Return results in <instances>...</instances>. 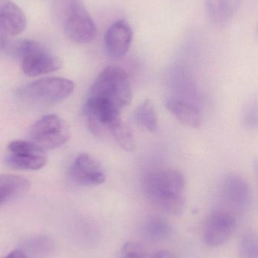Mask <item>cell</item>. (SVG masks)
Instances as JSON below:
<instances>
[{
  "label": "cell",
  "mask_w": 258,
  "mask_h": 258,
  "mask_svg": "<svg viewBox=\"0 0 258 258\" xmlns=\"http://www.w3.org/2000/svg\"><path fill=\"white\" fill-rule=\"evenodd\" d=\"M142 186L148 200L165 213L179 215L184 210L186 180L180 171L174 169L151 171L144 177Z\"/></svg>",
  "instance_id": "6da1fadb"
},
{
  "label": "cell",
  "mask_w": 258,
  "mask_h": 258,
  "mask_svg": "<svg viewBox=\"0 0 258 258\" xmlns=\"http://www.w3.org/2000/svg\"><path fill=\"white\" fill-rule=\"evenodd\" d=\"M54 6L68 39L80 44L94 40L96 27L82 0H54Z\"/></svg>",
  "instance_id": "7a4b0ae2"
},
{
  "label": "cell",
  "mask_w": 258,
  "mask_h": 258,
  "mask_svg": "<svg viewBox=\"0 0 258 258\" xmlns=\"http://www.w3.org/2000/svg\"><path fill=\"white\" fill-rule=\"evenodd\" d=\"M89 96L104 100L117 110L122 111L133 98L128 75L118 67L105 68L91 86Z\"/></svg>",
  "instance_id": "3957f363"
},
{
  "label": "cell",
  "mask_w": 258,
  "mask_h": 258,
  "mask_svg": "<svg viewBox=\"0 0 258 258\" xmlns=\"http://www.w3.org/2000/svg\"><path fill=\"white\" fill-rule=\"evenodd\" d=\"M74 90V83L62 77L36 80L21 88L18 96L24 104L34 107L53 105L68 98Z\"/></svg>",
  "instance_id": "277c9868"
},
{
  "label": "cell",
  "mask_w": 258,
  "mask_h": 258,
  "mask_svg": "<svg viewBox=\"0 0 258 258\" xmlns=\"http://www.w3.org/2000/svg\"><path fill=\"white\" fill-rule=\"evenodd\" d=\"M12 49L14 54L21 59L23 71L29 77L50 74L62 66L59 57L35 41H19Z\"/></svg>",
  "instance_id": "5b68a950"
},
{
  "label": "cell",
  "mask_w": 258,
  "mask_h": 258,
  "mask_svg": "<svg viewBox=\"0 0 258 258\" xmlns=\"http://www.w3.org/2000/svg\"><path fill=\"white\" fill-rule=\"evenodd\" d=\"M70 136L71 132L67 122L57 115L48 114L32 125L29 132V141L46 151L63 145Z\"/></svg>",
  "instance_id": "8992f818"
},
{
  "label": "cell",
  "mask_w": 258,
  "mask_h": 258,
  "mask_svg": "<svg viewBox=\"0 0 258 258\" xmlns=\"http://www.w3.org/2000/svg\"><path fill=\"white\" fill-rule=\"evenodd\" d=\"M45 152L30 141H12L8 146L5 163L12 169L36 171L46 164Z\"/></svg>",
  "instance_id": "52a82bcc"
},
{
  "label": "cell",
  "mask_w": 258,
  "mask_h": 258,
  "mask_svg": "<svg viewBox=\"0 0 258 258\" xmlns=\"http://www.w3.org/2000/svg\"><path fill=\"white\" fill-rule=\"evenodd\" d=\"M83 111L89 128L95 136L104 137L110 134L111 128L121 119V111L95 97L89 96Z\"/></svg>",
  "instance_id": "ba28073f"
},
{
  "label": "cell",
  "mask_w": 258,
  "mask_h": 258,
  "mask_svg": "<svg viewBox=\"0 0 258 258\" xmlns=\"http://www.w3.org/2000/svg\"><path fill=\"white\" fill-rule=\"evenodd\" d=\"M236 218L230 211L220 209L212 212L204 224L203 239L209 246L224 245L234 233Z\"/></svg>",
  "instance_id": "9c48e42d"
},
{
  "label": "cell",
  "mask_w": 258,
  "mask_h": 258,
  "mask_svg": "<svg viewBox=\"0 0 258 258\" xmlns=\"http://www.w3.org/2000/svg\"><path fill=\"white\" fill-rule=\"evenodd\" d=\"M71 180L83 186H97L106 181V174L99 162L91 155L82 153L79 155L69 170Z\"/></svg>",
  "instance_id": "30bf717a"
},
{
  "label": "cell",
  "mask_w": 258,
  "mask_h": 258,
  "mask_svg": "<svg viewBox=\"0 0 258 258\" xmlns=\"http://www.w3.org/2000/svg\"><path fill=\"white\" fill-rule=\"evenodd\" d=\"M222 194L224 201L236 213H244L251 206L249 185L239 176H229L226 179L223 185Z\"/></svg>",
  "instance_id": "8fae6325"
},
{
  "label": "cell",
  "mask_w": 258,
  "mask_h": 258,
  "mask_svg": "<svg viewBox=\"0 0 258 258\" xmlns=\"http://www.w3.org/2000/svg\"><path fill=\"white\" fill-rule=\"evenodd\" d=\"M133 30L126 20H118L105 35L106 51L111 57L120 58L127 54L133 39Z\"/></svg>",
  "instance_id": "7c38bea8"
},
{
  "label": "cell",
  "mask_w": 258,
  "mask_h": 258,
  "mask_svg": "<svg viewBox=\"0 0 258 258\" xmlns=\"http://www.w3.org/2000/svg\"><path fill=\"white\" fill-rule=\"evenodd\" d=\"M27 18L23 11L11 0H0V28L9 36L24 31Z\"/></svg>",
  "instance_id": "4fadbf2b"
},
{
  "label": "cell",
  "mask_w": 258,
  "mask_h": 258,
  "mask_svg": "<svg viewBox=\"0 0 258 258\" xmlns=\"http://www.w3.org/2000/svg\"><path fill=\"white\" fill-rule=\"evenodd\" d=\"M166 107L177 120L187 126L198 128L202 124L201 113L192 104L178 100H169L167 101Z\"/></svg>",
  "instance_id": "5bb4252c"
},
{
  "label": "cell",
  "mask_w": 258,
  "mask_h": 258,
  "mask_svg": "<svg viewBox=\"0 0 258 258\" xmlns=\"http://www.w3.org/2000/svg\"><path fill=\"white\" fill-rule=\"evenodd\" d=\"M27 179L15 174H0V201L5 203L9 199L18 197L30 189Z\"/></svg>",
  "instance_id": "9a60e30c"
},
{
  "label": "cell",
  "mask_w": 258,
  "mask_h": 258,
  "mask_svg": "<svg viewBox=\"0 0 258 258\" xmlns=\"http://www.w3.org/2000/svg\"><path fill=\"white\" fill-rule=\"evenodd\" d=\"M143 236L152 242L166 240L172 233V227L168 221L160 216H149L142 226Z\"/></svg>",
  "instance_id": "2e32d148"
},
{
  "label": "cell",
  "mask_w": 258,
  "mask_h": 258,
  "mask_svg": "<svg viewBox=\"0 0 258 258\" xmlns=\"http://www.w3.org/2000/svg\"><path fill=\"white\" fill-rule=\"evenodd\" d=\"M54 248V242L51 238L45 235H37L26 239L21 244L19 249L27 258H45Z\"/></svg>",
  "instance_id": "e0dca14e"
},
{
  "label": "cell",
  "mask_w": 258,
  "mask_h": 258,
  "mask_svg": "<svg viewBox=\"0 0 258 258\" xmlns=\"http://www.w3.org/2000/svg\"><path fill=\"white\" fill-rule=\"evenodd\" d=\"M237 0H207L209 18L215 24L227 22L234 12Z\"/></svg>",
  "instance_id": "ac0fdd59"
},
{
  "label": "cell",
  "mask_w": 258,
  "mask_h": 258,
  "mask_svg": "<svg viewBox=\"0 0 258 258\" xmlns=\"http://www.w3.org/2000/svg\"><path fill=\"white\" fill-rule=\"evenodd\" d=\"M134 119L138 125L148 132H156L159 130V119L154 104L150 100L143 101L136 107L134 112Z\"/></svg>",
  "instance_id": "d6986e66"
},
{
  "label": "cell",
  "mask_w": 258,
  "mask_h": 258,
  "mask_svg": "<svg viewBox=\"0 0 258 258\" xmlns=\"http://www.w3.org/2000/svg\"><path fill=\"white\" fill-rule=\"evenodd\" d=\"M110 135L117 144L127 152H133L136 147L133 132L128 125L119 119L111 128Z\"/></svg>",
  "instance_id": "ffe728a7"
},
{
  "label": "cell",
  "mask_w": 258,
  "mask_h": 258,
  "mask_svg": "<svg viewBox=\"0 0 258 258\" xmlns=\"http://www.w3.org/2000/svg\"><path fill=\"white\" fill-rule=\"evenodd\" d=\"M239 258H258L257 237L252 230H248L242 236L239 245Z\"/></svg>",
  "instance_id": "44dd1931"
},
{
  "label": "cell",
  "mask_w": 258,
  "mask_h": 258,
  "mask_svg": "<svg viewBox=\"0 0 258 258\" xmlns=\"http://www.w3.org/2000/svg\"><path fill=\"white\" fill-rule=\"evenodd\" d=\"M120 258H145V253L139 244L127 242L121 248Z\"/></svg>",
  "instance_id": "7402d4cb"
},
{
  "label": "cell",
  "mask_w": 258,
  "mask_h": 258,
  "mask_svg": "<svg viewBox=\"0 0 258 258\" xmlns=\"http://www.w3.org/2000/svg\"><path fill=\"white\" fill-rule=\"evenodd\" d=\"M245 114L244 116L245 124H248L250 126L257 125V107L256 105L253 107L252 104H250L248 108L245 109Z\"/></svg>",
  "instance_id": "603a6c76"
},
{
  "label": "cell",
  "mask_w": 258,
  "mask_h": 258,
  "mask_svg": "<svg viewBox=\"0 0 258 258\" xmlns=\"http://www.w3.org/2000/svg\"><path fill=\"white\" fill-rule=\"evenodd\" d=\"M152 258H177L171 251L168 250H161L153 255Z\"/></svg>",
  "instance_id": "cb8c5ba5"
},
{
  "label": "cell",
  "mask_w": 258,
  "mask_h": 258,
  "mask_svg": "<svg viewBox=\"0 0 258 258\" xmlns=\"http://www.w3.org/2000/svg\"><path fill=\"white\" fill-rule=\"evenodd\" d=\"M8 38L9 36L0 28V52L6 49L8 45Z\"/></svg>",
  "instance_id": "d4e9b609"
},
{
  "label": "cell",
  "mask_w": 258,
  "mask_h": 258,
  "mask_svg": "<svg viewBox=\"0 0 258 258\" xmlns=\"http://www.w3.org/2000/svg\"><path fill=\"white\" fill-rule=\"evenodd\" d=\"M3 258H27L24 252L21 249H15L11 251L9 254Z\"/></svg>",
  "instance_id": "484cf974"
},
{
  "label": "cell",
  "mask_w": 258,
  "mask_h": 258,
  "mask_svg": "<svg viewBox=\"0 0 258 258\" xmlns=\"http://www.w3.org/2000/svg\"><path fill=\"white\" fill-rule=\"evenodd\" d=\"M2 204H3V203H2L1 201H0V206H1Z\"/></svg>",
  "instance_id": "4316f807"
}]
</instances>
